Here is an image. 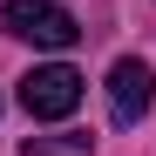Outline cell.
Listing matches in <instances>:
<instances>
[{"label": "cell", "instance_id": "3957f363", "mask_svg": "<svg viewBox=\"0 0 156 156\" xmlns=\"http://www.w3.org/2000/svg\"><path fill=\"white\" fill-rule=\"evenodd\" d=\"M149 102H156V75H149V61H115L109 68V115L129 129V122H143L149 115Z\"/></svg>", "mask_w": 156, "mask_h": 156}, {"label": "cell", "instance_id": "277c9868", "mask_svg": "<svg viewBox=\"0 0 156 156\" xmlns=\"http://www.w3.org/2000/svg\"><path fill=\"white\" fill-rule=\"evenodd\" d=\"M95 136H27L20 143V156H88Z\"/></svg>", "mask_w": 156, "mask_h": 156}, {"label": "cell", "instance_id": "7a4b0ae2", "mask_svg": "<svg viewBox=\"0 0 156 156\" xmlns=\"http://www.w3.org/2000/svg\"><path fill=\"white\" fill-rule=\"evenodd\" d=\"M20 109H27L34 122H61L82 109V75H75L68 61H48V68H27L20 75Z\"/></svg>", "mask_w": 156, "mask_h": 156}, {"label": "cell", "instance_id": "6da1fadb", "mask_svg": "<svg viewBox=\"0 0 156 156\" xmlns=\"http://www.w3.org/2000/svg\"><path fill=\"white\" fill-rule=\"evenodd\" d=\"M0 27H7L14 41H34V48H75L82 41V27H75V14L55 7V0H7L0 7Z\"/></svg>", "mask_w": 156, "mask_h": 156}]
</instances>
